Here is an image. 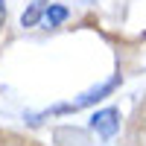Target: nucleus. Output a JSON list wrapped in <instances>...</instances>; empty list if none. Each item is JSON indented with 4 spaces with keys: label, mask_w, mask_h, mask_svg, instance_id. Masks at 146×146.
<instances>
[{
    "label": "nucleus",
    "mask_w": 146,
    "mask_h": 146,
    "mask_svg": "<svg viewBox=\"0 0 146 146\" xmlns=\"http://www.w3.org/2000/svg\"><path fill=\"white\" fill-rule=\"evenodd\" d=\"M117 85H120V73H114L111 79H105L102 85H96V88L85 91V94L79 96V100H73V102H64V105H56V108H47V111L35 114V117H32V123H38V120L50 117V114H70V111H82V108H88V105H94V102L105 100L108 94H114V88H117Z\"/></svg>",
    "instance_id": "nucleus-1"
},
{
    "label": "nucleus",
    "mask_w": 146,
    "mask_h": 146,
    "mask_svg": "<svg viewBox=\"0 0 146 146\" xmlns=\"http://www.w3.org/2000/svg\"><path fill=\"white\" fill-rule=\"evenodd\" d=\"M91 129H94L102 140H111L117 131H120V111H117V108H102V111H94Z\"/></svg>",
    "instance_id": "nucleus-2"
},
{
    "label": "nucleus",
    "mask_w": 146,
    "mask_h": 146,
    "mask_svg": "<svg viewBox=\"0 0 146 146\" xmlns=\"http://www.w3.org/2000/svg\"><path fill=\"white\" fill-rule=\"evenodd\" d=\"M53 140H56V146H88V135H85L82 129H73V126L56 129Z\"/></svg>",
    "instance_id": "nucleus-3"
},
{
    "label": "nucleus",
    "mask_w": 146,
    "mask_h": 146,
    "mask_svg": "<svg viewBox=\"0 0 146 146\" xmlns=\"http://www.w3.org/2000/svg\"><path fill=\"white\" fill-rule=\"evenodd\" d=\"M70 18V9L62 6V3H50L44 9V21H47V27H62V23Z\"/></svg>",
    "instance_id": "nucleus-4"
},
{
    "label": "nucleus",
    "mask_w": 146,
    "mask_h": 146,
    "mask_svg": "<svg viewBox=\"0 0 146 146\" xmlns=\"http://www.w3.org/2000/svg\"><path fill=\"white\" fill-rule=\"evenodd\" d=\"M44 9H47V0H35V3H29V9L21 15V27H35L41 18H44Z\"/></svg>",
    "instance_id": "nucleus-5"
},
{
    "label": "nucleus",
    "mask_w": 146,
    "mask_h": 146,
    "mask_svg": "<svg viewBox=\"0 0 146 146\" xmlns=\"http://www.w3.org/2000/svg\"><path fill=\"white\" fill-rule=\"evenodd\" d=\"M3 21H6V0H0V27H3Z\"/></svg>",
    "instance_id": "nucleus-6"
}]
</instances>
